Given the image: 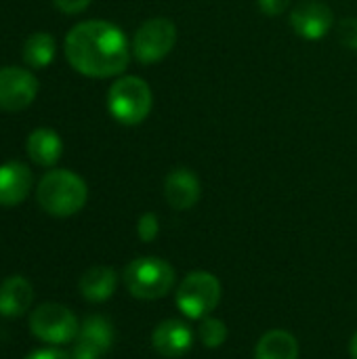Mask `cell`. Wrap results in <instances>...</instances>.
Listing matches in <instances>:
<instances>
[{
  "label": "cell",
  "mask_w": 357,
  "mask_h": 359,
  "mask_svg": "<svg viewBox=\"0 0 357 359\" xmlns=\"http://www.w3.org/2000/svg\"><path fill=\"white\" fill-rule=\"evenodd\" d=\"M202 185L194 170L189 168H175L164 179V198L166 204L175 210H189L200 202Z\"/></svg>",
  "instance_id": "obj_11"
},
{
  "label": "cell",
  "mask_w": 357,
  "mask_h": 359,
  "mask_svg": "<svg viewBox=\"0 0 357 359\" xmlns=\"http://www.w3.org/2000/svg\"><path fill=\"white\" fill-rule=\"evenodd\" d=\"M198 339L208 349H219L227 341V326L219 318H204L198 326Z\"/></svg>",
  "instance_id": "obj_19"
},
{
  "label": "cell",
  "mask_w": 357,
  "mask_h": 359,
  "mask_svg": "<svg viewBox=\"0 0 357 359\" xmlns=\"http://www.w3.org/2000/svg\"><path fill=\"white\" fill-rule=\"evenodd\" d=\"M349 355H351V359H357V332L351 337V343H349Z\"/></svg>",
  "instance_id": "obj_25"
},
{
  "label": "cell",
  "mask_w": 357,
  "mask_h": 359,
  "mask_svg": "<svg viewBox=\"0 0 357 359\" xmlns=\"http://www.w3.org/2000/svg\"><path fill=\"white\" fill-rule=\"evenodd\" d=\"M38 95L36 76L17 65L0 67V109L4 111H21L34 103Z\"/></svg>",
  "instance_id": "obj_8"
},
{
  "label": "cell",
  "mask_w": 357,
  "mask_h": 359,
  "mask_svg": "<svg viewBox=\"0 0 357 359\" xmlns=\"http://www.w3.org/2000/svg\"><path fill=\"white\" fill-rule=\"evenodd\" d=\"M137 233H139V240L141 242H154L160 233V221H158V215L154 212H145L139 217V223H137Z\"/></svg>",
  "instance_id": "obj_21"
},
{
  "label": "cell",
  "mask_w": 357,
  "mask_h": 359,
  "mask_svg": "<svg viewBox=\"0 0 357 359\" xmlns=\"http://www.w3.org/2000/svg\"><path fill=\"white\" fill-rule=\"evenodd\" d=\"M126 290L141 301L164 299L175 286V269L160 257H141L126 265L124 269Z\"/></svg>",
  "instance_id": "obj_4"
},
{
  "label": "cell",
  "mask_w": 357,
  "mask_h": 359,
  "mask_svg": "<svg viewBox=\"0 0 357 359\" xmlns=\"http://www.w3.org/2000/svg\"><path fill=\"white\" fill-rule=\"evenodd\" d=\"M53 2L65 15H78V13L86 11L93 0H53Z\"/></svg>",
  "instance_id": "obj_23"
},
{
  "label": "cell",
  "mask_w": 357,
  "mask_h": 359,
  "mask_svg": "<svg viewBox=\"0 0 357 359\" xmlns=\"http://www.w3.org/2000/svg\"><path fill=\"white\" fill-rule=\"evenodd\" d=\"M57 53V42L48 32H36L32 34L23 44V63L32 69H44L53 63Z\"/></svg>",
  "instance_id": "obj_18"
},
{
  "label": "cell",
  "mask_w": 357,
  "mask_h": 359,
  "mask_svg": "<svg viewBox=\"0 0 357 359\" xmlns=\"http://www.w3.org/2000/svg\"><path fill=\"white\" fill-rule=\"evenodd\" d=\"M32 183V170L23 162L0 164V206H19L27 198Z\"/></svg>",
  "instance_id": "obj_13"
},
{
  "label": "cell",
  "mask_w": 357,
  "mask_h": 359,
  "mask_svg": "<svg viewBox=\"0 0 357 359\" xmlns=\"http://www.w3.org/2000/svg\"><path fill=\"white\" fill-rule=\"evenodd\" d=\"M36 200L46 215L65 219L84 208L88 187L80 175L65 168H53L38 181Z\"/></svg>",
  "instance_id": "obj_2"
},
{
  "label": "cell",
  "mask_w": 357,
  "mask_h": 359,
  "mask_svg": "<svg viewBox=\"0 0 357 359\" xmlns=\"http://www.w3.org/2000/svg\"><path fill=\"white\" fill-rule=\"evenodd\" d=\"M114 345V326L101 318L90 316L82 322L72 349V359H103Z\"/></svg>",
  "instance_id": "obj_10"
},
{
  "label": "cell",
  "mask_w": 357,
  "mask_h": 359,
  "mask_svg": "<svg viewBox=\"0 0 357 359\" xmlns=\"http://www.w3.org/2000/svg\"><path fill=\"white\" fill-rule=\"evenodd\" d=\"M154 107V93L139 76H120L107 90V109L124 126L145 122Z\"/></svg>",
  "instance_id": "obj_3"
},
{
  "label": "cell",
  "mask_w": 357,
  "mask_h": 359,
  "mask_svg": "<svg viewBox=\"0 0 357 359\" xmlns=\"http://www.w3.org/2000/svg\"><path fill=\"white\" fill-rule=\"evenodd\" d=\"M29 330L42 343L65 345V343L76 341L80 326H78L76 316L67 307L57 305V303H44L32 311Z\"/></svg>",
  "instance_id": "obj_7"
},
{
  "label": "cell",
  "mask_w": 357,
  "mask_h": 359,
  "mask_svg": "<svg viewBox=\"0 0 357 359\" xmlns=\"http://www.w3.org/2000/svg\"><path fill=\"white\" fill-rule=\"evenodd\" d=\"M25 359H72V355L59 349H42V351H34Z\"/></svg>",
  "instance_id": "obj_24"
},
{
  "label": "cell",
  "mask_w": 357,
  "mask_h": 359,
  "mask_svg": "<svg viewBox=\"0 0 357 359\" xmlns=\"http://www.w3.org/2000/svg\"><path fill=\"white\" fill-rule=\"evenodd\" d=\"M221 282L208 271H191L177 288L175 301L179 311L189 320L208 318L221 303Z\"/></svg>",
  "instance_id": "obj_5"
},
{
  "label": "cell",
  "mask_w": 357,
  "mask_h": 359,
  "mask_svg": "<svg viewBox=\"0 0 357 359\" xmlns=\"http://www.w3.org/2000/svg\"><path fill=\"white\" fill-rule=\"evenodd\" d=\"M259 8L263 15L267 17H280L288 11L290 6V0H257Z\"/></svg>",
  "instance_id": "obj_22"
},
{
  "label": "cell",
  "mask_w": 357,
  "mask_h": 359,
  "mask_svg": "<svg viewBox=\"0 0 357 359\" xmlns=\"http://www.w3.org/2000/svg\"><path fill=\"white\" fill-rule=\"evenodd\" d=\"M67 63L86 78H116L130 61V44L124 32L103 19L76 23L65 36Z\"/></svg>",
  "instance_id": "obj_1"
},
{
  "label": "cell",
  "mask_w": 357,
  "mask_h": 359,
  "mask_svg": "<svg viewBox=\"0 0 357 359\" xmlns=\"http://www.w3.org/2000/svg\"><path fill=\"white\" fill-rule=\"evenodd\" d=\"M177 44V25L166 17H151L143 21L130 42L133 57L139 63H158L170 55Z\"/></svg>",
  "instance_id": "obj_6"
},
{
  "label": "cell",
  "mask_w": 357,
  "mask_h": 359,
  "mask_svg": "<svg viewBox=\"0 0 357 359\" xmlns=\"http://www.w3.org/2000/svg\"><path fill=\"white\" fill-rule=\"evenodd\" d=\"M337 38L339 42L349 48L357 50V17H343L337 25Z\"/></svg>",
  "instance_id": "obj_20"
},
{
  "label": "cell",
  "mask_w": 357,
  "mask_h": 359,
  "mask_svg": "<svg viewBox=\"0 0 357 359\" xmlns=\"http://www.w3.org/2000/svg\"><path fill=\"white\" fill-rule=\"evenodd\" d=\"M290 25L299 38L316 42L335 27V13L322 0H303L290 11Z\"/></svg>",
  "instance_id": "obj_9"
},
{
  "label": "cell",
  "mask_w": 357,
  "mask_h": 359,
  "mask_svg": "<svg viewBox=\"0 0 357 359\" xmlns=\"http://www.w3.org/2000/svg\"><path fill=\"white\" fill-rule=\"evenodd\" d=\"M34 301L32 284L21 278L13 276L6 278L0 286V316L4 318H21Z\"/></svg>",
  "instance_id": "obj_15"
},
{
  "label": "cell",
  "mask_w": 357,
  "mask_h": 359,
  "mask_svg": "<svg viewBox=\"0 0 357 359\" xmlns=\"http://www.w3.org/2000/svg\"><path fill=\"white\" fill-rule=\"evenodd\" d=\"M118 288V273L112 267H90L80 278V294L88 303H105Z\"/></svg>",
  "instance_id": "obj_16"
},
{
  "label": "cell",
  "mask_w": 357,
  "mask_h": 359,
  "mask_svg": "<svg viewBox=\"0 0 357 359\" xmlns=\"http://www.w3.org/2000/svg\"><path fill=\"white\" fill-rule=\"evenodd\" d=\"M151 345L162 358H183L194 347V332L181 320H164L156 326Z\"/></svg>",
  "instance_id": "obj_12"
},
{
  "label": "cell",
  "mask_w": 357,
  "mask_h": 359,
  "mask_svg": "<svg viewBox=\"0 0 357 359\" xmlns=\"http://www.w3.org/2000/svg\"><path fill=\"white\" fill-rule=\"evenodd\" d=\"M25 151L34 164L44 166V168H53L63 154V141H61L57 130L40 126L27 135Z\"/></svg>",
  "instance_id": "obj_14"
},
{
  "label": "cell",
  "mask_w": 357,
  "mask_h": 359,
  "mask_svg": "<svg viewBox=\"0 0 357 359\" xmlns=\"http://www.w3.org/2000/svg\"><path fill=\"white\" fill-rule=\"evenodd\" d=\"M255 359H299V343L286 330H269L259 339Z\"/></svg>",
  "instance_id": "obj_17"
}]
</instances>
